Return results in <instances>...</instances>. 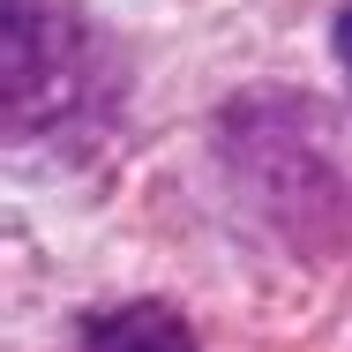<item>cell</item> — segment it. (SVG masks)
Returning a JSON list of instances; mask_svg holds the SVG:
<instances>
[{"mask_svg":"<svg viewBox=\"0 0 352 352\" xmlns=\"http://www.w3.org/2000/svg\"><path fill=\"white\" fill-rule=\"evenodd\" d=\"M68 352H195V338L165 300H128V307L90 315L68 338Z\"/></svg>","mask_w":352,"mask_h":352,"instance_id":"obj_2","label":"cell"},{"mask_svg":"<svg viewBox=\"0 0 352 352\" xmlns=\"http://www.w3.org/2000/svg\"><path fill=\"white\" fill-rule=\"evenodd\" d=\"M338 60H345V75H352V0H345V15H338Z\"/></svg>","mask_w":352,"mask_h":352,"instance_id":"obj_3","label":"cell"},{"mask_svg":"<svg viewBox=\"0 0 352 352\" xmlns=\"http://www.w3.org/2000/svg\"><path fill=\"white\" fill-rule=\"evenodd\" d=\"M98 105V38L68 0H8V128H68Z\"/></svg>","mask_w":352,"mask_h":352,"instance_id":"obj_1","label":"cell"}]
</instances>
